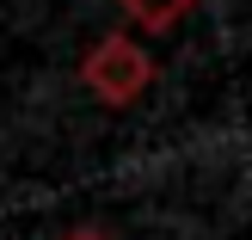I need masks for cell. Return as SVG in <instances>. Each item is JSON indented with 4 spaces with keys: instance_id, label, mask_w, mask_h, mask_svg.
I'll return each mask as SVG.
<instances>
[{
    "instance_id": "6da1fadb",
    "label": "cell",
    "mask_w": 252,
    "mask_h": 240,
    "mask_svg": "<svg viewBox=\"0 0 252 240\" xmlns=\"http://www.w3.org/2000/svg\"><path fill=\"white\" fill-rule=\"evenodd\" d=\"M154 56L135 43V31H105L80 62V86L98 105H135V99L154 86Z\"/></svg>"
},
{
    "instance_id": "7a4b0ae2",
    "label": "cell",
    "mask_w": 252,
    "mask_h": 240,
    "mask_svg": "<svg viewBox=\"0 0 252 240\" xmlns=\"http://www.w3.org/2000/svg\"><path fill=\"white\" fill-rule=\"evenodd\" d=\"M123 12L135 19V31H172L185 12H197L203 0H117Z\"/></svg>"
},
{
    "instance_id": "3957f363",
    "label": "cell",
    "mask_w": 252,
    "mask_h": 240,
    "mask_svg": "<svg viewBox=\"0 0 252 240\" xmlns=\"http://www.w3.org/2000/svg\"><path fill=\"white\" fill-rule=\"evenodd\" d=\"M62 240H111V234H98V228H74V234H62Z\"/></svg>"
}]
</instances>
